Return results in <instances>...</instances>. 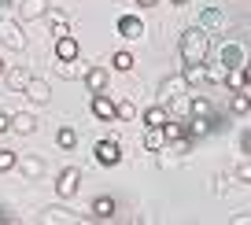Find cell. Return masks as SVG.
<instances>
[{"instance_id":"6da1fadb","label":"cell","mask_w":251,"mask_h":225,"mask_svg":"<svg viewBox=\"0 0 251 225\" xmlns=\"http://www.w3.org/2000/svg\"><path fill=\"white\" fill-rule=\"evenodd\" d=\"M211 48H214V37L207 30H200V26H188V30L177 37L181 63H207L211 59Z\"/></svg>"},{"instance_id":"7a4b0ae2","label":"cell","mask_w":251,"mask_h":225,"mask_svg":"<svg viewBox=\"0 0 251 225\" xmlns=\"http://www.w3.org/2000/svg\"><path fill=\"white\" fill-rule=\"evenodd\" d=\"M181 96H188V81L181 78V74H170V78L159 81V103H163V107H177Z\"/></svg>"},{"instance_id":"3957f363","label":"cell","mask_w":251,"mask_h":225,"mask_svg":"<svg viewBox=\"0 0 251 225\" xmlns=\"http://www.w3.org/2000/svg\"><path fill=\"white\" fill-rule=\"evenodd\" d=\"M0 45L8 52H26V33L19 19H0Z\"/></svg>"},{"instance_id":"277c9868","label":"cell","mask_w":251,"mask_h":225,"mask_svg":"<svg viewBox=\"0 0 251 225\" xmlns=\"http://www.w3.org/2000/svg\"><path fill=\"white\" fill-rule=\"evenodd\" d=\"M211 55L222 67H244V45L240 41H222L218 48H211Z\"/></svg>"},{"instance_id":"5b68a950","label":"cell","mask_w":251,"mask_h":225,"mask_svg":"<svg viewBox=\"0 0 251 225\" xmlns=\"http://www.w3.org/2000/svg\"><path fill=\"white\" fill-rule=\"evenodd\" d=\"M81 185V166H67V170H59V177H55V196L59 200H71L74 192H78Z\"/></svg>"},{"instance_id":"8992f818","label":"cell","mask_w":251,"mask_h":225,"mask_svg":"<svg viewBox=\"0 0 251 225\" xmlns=\"http://www.w3.org/2000/svg\"><path fill=\"white\" fill-rule=\"evenodd\" d=\"M115 30H118V37H126V41H141L144 37V19L141 15H118L115 19Z\"/></svg>"},{"instance_id":"52a82bcc","label":"cell","mask_w":251,"mask_h":225,"mask_svg":"<svg viewBox=\"0 0 251 225\" xmlns=\"http://www.w3.org/2000/svg\"><path fill=\"white\" fill-rule=\"evenodd\" d=\"M93 151H96V163H100V166H118V163H122V144H118L115 137L100 140Z\"/></svg>"},{"instance_id":"ba28073f","label":"cell","mask_w":251,"mask_h":225,"mask_svg":"<svg viewBox=\"0 0 251 225\" xmlns=\"http://www.w3.org/2000/svg\"><path fill=\"white\" fill-rule=\"evenodd\" d=\"M41 222H45V225H78V222H85V218L55 203V207H45V210H41Z\"/></svg>"},{"instance_id":"9c48e42d","label":"cell","mask_w":251,"mask_h":225,"mask_svg":"<svg viewBox=\"0 0 251 225\" xmlns=\"http://www.w3.org/2000/svg\"><path fill=\"white\" fill-rule=\"evenodd\" d=\"M52 0H19V23H37L48 15Z\"/></svg>"},{"instance_id":"30bf717a","label":"cell","mask_w":251,"mask_h":225,"mask_svg":"<svg viewBox=\"0 0 251 225\" xmlns=\"http://www.w3.org/2000/svg\"><path fill=\"white\" fill-rule=\"evenodd\" d=\"M89 111H93V118H100V122H115V96L93 93L89 96Z\"/></svg>"},{"instance_id":"8fae6325","label":"cell","mask_w":251,"mask_h":225,"mask_svg":"<svg viewBox=\"0 0 251 225\" xmlns=\"http://www.w3.org/2000/svg\"><path fill=\"white\" fill-rule=\"evenodd\" d=\"M196 26H200V30H207L211 37H222V30H226V15H222L218 8H203Z\"/></svg>"},{"instance_id":"7c38bea8","label":"cell","mask_w":251,"mask_h":225,"mask_svg":"<svg viewBox=\"0 0 251 225\" xmlns=\"http://www.w3.org/2000/svg\"><path fill=\"white\" fill-rule=\"evenodd\" d=\"M15 170L23 174L26 181H37L41 174H45V159H41V155H19L15 159Z\"/></svg>"},{"instance_id":"4fadbf2b","label":"cell","mask_w":251,"mask_h":225,"mask_svg":"<svg viewBox=\"0 0 251 225\" xmlns=\"http://www.w3.org/2000/svg\"><path fill=\"white\" fill-rule=\"evenodd\" d=\"M45 23H48V33H52V37H67V33H71V15L59 11V8H48Z\"/></svg>"},{"instance_id":"5bb4252c","label":"cell","mask_w":251,"mask_h":225,"mask_svg":"<svg viewBox=\"0 0 251 225\" xmlns=\"http://www.w3.org/2000/svg\"><path fill=\"white\" fill-rule=\"evenodd\" d=\"M141 144H144V151H148V155L166 151V133H163V125H148V129H144V137H141Z\"/></svg>"},{"instance_id":"9a60e30c","label":"cell","mask_w":251,"mask_h":225,"mask_svg":"<svg viewBox=\"0 0 251 225\" xmlns=\"http://www.w3.org/2000/svg\"><path fill=\"white\" fill-rule=\"evenodd\" d=\"M81 81H85L89 96H93V93H103V89H107V81H111V70H107V67H89Z\"/></svg>"},{"instance_id":"2e32d148","label":"cell","mask_w":251,"mask_h":225,"mask_svg":"<svg viewBox=\"0 0 251 225\" xmlns=\"http://www.w3.org/2000/svg\"><path fill=\"white\" fill-rule=\"evenodd\" d=\"M30 78H33V74H30L26 67H8V70H4V85H8L11 93H26Z\"/></svg>"},{"instance_id":"e0dca14e","label":"cell","mask_w":251,"mask_h":225,"mask_svg":"<svg viewBox=\"0 0 251 225\" xmlns=\"http://www.w3.org/2000/svg\"><path fill=\"white\" fill-rule=\"evenodd\" d=\"M85 70H89V67H81L78 59H55V74H59L63 81H78V78H85Z\"/></svg>"},{"instance_id":"ac0fdd59","label":"cell","mask_w":251,"mask_h":225,"mask_svg":"<svg viewBox=\"0 0 251 225\" xmlns=\"http://www.w3.org/2000/svg\"><path fill=\"white\" fill-rule=\"evenodd\" d=\"M33 129H37V115H33V111H19V115H11V133L30 137Z\"/></svg>"},{"instance_id":"d6986e66","label":"cell","mask_w":251,"mask_h":225,"mask_svg":"<svg viewBox=\"0 0 251 225\" xmlns=\"http://www.w3.org/2000/svg\"><path fill=\"white\" fill-rule=\"evenodd\" d=\"M181 78L188 81V89H200V85H207V63H185Z\"/></svg>"},{"instance_id":"ffe728a7","label":"cell","mask_w":251,"mask_h":225,"mask_svg":"<svg viewBox=\"0 0 251 225\" xmlns=\"http://www.w3.org/2000/svg\"><path fill=\"white\" fill-rule=\"evenodd\" d=\"M26 96H30V103H48V100H52V85H48L45 78H30Z\"/></svg>"},{"instance_id":"44dd1931","label":"cell","mask_w":251,"mask_h":225,"mask_svg":"<svg viewBox=\"0 0 251 225\" xmlns=\"http://www.w3.org/2000/svg\"><path fill=\"white\" fill-rule=\"evenodd\" d=\"M81 55V45H78V37H55V59H78Z\"/></svg>"},{"instance_id":"7402d4cb","label":"cell","mask_w":251,"mask_h":225,"mask_svg":"<svg viewBox=\"0 0 251 225\" xmlns=\"http://www.w3.org/2000/svg\"><path fill=\"white\" fill-rule=\"evenodd\" d=\"M89 214H93V218H103V222H107V218H115V214H118V203L111 200V196H96L93 207H89Z\"/></svg>"},{"instance_id":"603a6c76","label":"cell","mask_w":251,"mask_h":225,"mask_svg":"<svg viewBox=\"0 0 251 225\" xmlns=\"http://www.w3.org/2000/svg\"><path fill=\"white\" fill-rule=\"evenodd\" d=\"M229 115H233V118L251 115V89H240V93H233V100H229Z\"/></svg>"},{"instance_id":"cb8c5ba5","label":"cell","mask_w":251,"mask_h":225,"mask_svg":"<svg viewBox=\"0 0 251 225\" xmlns=\"http://www.w3.org/2000/svg\"><path fill=\"white\" fill-rule=\"evenodd\" d=\"M144 125H166V118H170V107H163V103H151V107L141 111Z\"/></svg>"},{"instance_id":"d4e9b609","label":"cell","mask_w":251,"mask_h":225,"mask_svg":"<svg viewBox=\"0 0 251 225\" xmlns=\"http://www.w3.org/2000/svg\"><path fill=\"white\" fill-rule=\"evenodd\" d=\"M188 111L196 118H214V103H211V96H192L188 100Z\"/></svg>"},{"instance_id":"484cf974","label":"cell","mask_w":251,"mask_h":225,"mask_svg":"<svg viewBox=\"0 0 251 225\" xmlns=\"http://www.w3.org/2000/svg\"><path fill=\"white\" fill-rule=\"evenodd\" d=\"M55 144H59L63 151H74V148H78V129H71V125H59V129H55Z\"/></svg>"},{"instance_id":"4316f807","label":"cell","mask_w":251,"mask_h":225,"mask_svg":"<svg viewBox=\"0 0 251 225\" xmlns=\"http://www.w3.org/2000/svg\"><path fill=\"white\" fill-rule=\"evenodd\" d=\"M133 118H137V103L133 100H126V96L115 100V122H133Z\"/></svg>"},{"instance_id":"83f0119b","label":"cell","mask_w":251,"mask_h":225,"mask_svg":"<svg viewBox=\"0 0 251 225\" xmlns=\"http://www.w3.org/2000/svg\"><path fill=\"white\" fill-rule=\"evenodd\" d=\"M211 129H214V118H196V115L188 118V137H192V140H196V137H207Z\"/></svg>"},{"instance_id":"f1b7e54d","label":"cell","mask_w":251,"mask_h":225,"mask_svg":"<svg viewBox=\"0 0 251 225\" xmlns=\"http://www.w3.org/2000/svg\"><path fill=\"white\" fill-rule=\"evenodd\" d=\"M222 85H229L233 93H240L244 89V74H240V67H226V81Z\"/></svg>"},{"instance_id":"f546056e","label":"cell","mask_w":251,"mask_h":225,"mask_svg":"<svg viewBox=\"0 0 251 225\" xmlns=\"http://www.w3.org/2000/svg\"><path fill=\"white\" fill-rule=\"evenodd\" d=\"M111 67L115 70H133V55L126 52V48H118V52L111 55Z\"/></svg>"},{"instance_id":"4dcf8cb0","label":"cell","mask_w":251,"mask_h":225,"mask_svg":"<svg viewBox=\"0 0 251 225\" xmlns=\"http://www.w3.org/2000/svg\"><path fill=\"white\" fill-rule=\"evenodd\" d=\"M15 159H19V151H11V148H0V174L15 170Z\"/></svg>"},{"instance_id":"1f68e13d","label":"cell","mask_w":251,"mask_h":225,"mask_svg":"<svg viewBox=\"0 0 251 225\" xmlns=\"http://www.w3.org/2000/svg\"><path fill=\"white\" fill-rule=\"evenodd\" d=\"M236 181H244V185H251V159H244L240 166H236V174H233Z\"/></svg>"},{"instance_id":"d6a6232c","label":"cell","mask_w":251,"mask_h":225,"mask_svg":"<svg viewBox=\"0 0 251 225\" xmlns=\"http://www.w3.org/2000/svg\"><path fill=\"white\" fill-rule=\"evenodd\" d=\"M236 144H240V155H248V159H251V129H244L240 137H236Z\"/></svg>"},{"instance_id":"836d02e7","label":"cell","mask_w":251,"mask_h":225,"mask_svg":"<svg viewBox=\"0 0 251 225\" xmlns=\"http://www.w3.org/2000/svg\"><path fill=\"white\" fill-rule=\"evenodd\" d=\"M240 74H244V89H251V59L240 67Z\"/></svg>"},{"instance_id":"e575fe53","label":"cell","mask_w":251,"mask_h":225,"mask_svg":"<svg viewBox=\"0 0 251 225\" xmlns=\"http://www.w3.org/2000/svg\"><path fill=\"white\" fill-rule=\"evenodd\" d=\"M11 129V115H4V111H0V133H8Z\"/></svg>"},{"instance_id":"d590c367","label":"cell","mask_w":251,"mask_h":225,"mask_svg":"<svg viewBox=\"0 0 251 225\" xmlns=\"http://www.w3.org/2000/svg\"><path fill=\"white\" fill-rule=\"evenodd\" d=\"M233 222H240V225H251V214H233Z\"/></svg>"},{"instance_id":"8d00e7d4","label":"cell","mask_w":251,"mask_h":225,"mask_svg":"<svg viewBox=\"0 0 251 225\" xmlns=\"http://www.w3.org/2000/svg\"><path fill=\"white\" fill-rule=\"evenodd\" d=\"M159 0H137V8H155Z\"/></svg>"},{"instance_id":"74e56055","label":"cell","mask_w":251,"mask_h":225,"mask_svg":"<svg viewBox=\"0 0 251 225\" xmlns=\"http://www.w3.org/2000/svg\"><path fill=\"white\" fill-rule=\"evenodd\" d=\"M170 4H174V8H185V4H188V0H170Z\"/></svg>"},{"instance_id":"f35d334b","label":"cell","mask_w":251,"mask_h":225,"mask_svg":"<svg viewBox=\"0 0 251 225\" xmlns=\"http://www.w3.org/2000/svg\"><path fill=\"white\" fill-rule=\"evenodd\" d=\"M4 70H8V63H4V59H0V78H4Z\"/></svg>"},{"instance_id":"ab89813d","label":"cell","mask_w":251,"mask_h":225,"mask_svg":"<svg viewBox=\"0 0 251 225\" xmlns=\"http://www.w3.org/2000/svg\"><path fill=\"white\" fill-rule=\"evenodd\" d=\"M0 8H11V0H0Z\"/></svg>"},{"instance_id":"60d3db41","label":"cell","mask_w":251,"mask_h":225,"mask_svg":"<svg viewBox=\"0 0 251 225\" xmlns=\"http://www.w3.org/2000/svg\"><path fill=\"white\" fill-rule=\"evenodd\" d=\"M0 222H8V218H4V214H0Z\"/></svg>"},{"instance_id":"b9f144b4","label":"cell","mask_w":251,"mask_h":225,"mask_svg":"<svg viewBox=\"0 0 251 225\" xmlns=\"http://www.w3.org/2000/svg\"><path fill=\"white\" fill-rule=\"evenodd\" d=\"M248 52H251V41H248Z\"/></svg>"}]
</instances>
